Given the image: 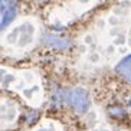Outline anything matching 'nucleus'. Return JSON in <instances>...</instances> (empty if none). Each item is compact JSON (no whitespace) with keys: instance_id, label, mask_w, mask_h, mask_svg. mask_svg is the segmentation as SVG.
I'll return each instance as SVG.
<instances>
[{"instance_id":"0eeeda50","label":"nucleus","mask_w":131,"mask_h":131,"mask_svg":"<svg viewBox=\"0 0 131 131\" xmlns=\"http://www.w3.org/2000/svg\"><path fill=\"white\" fill-rule=\"evenodd\" d=\"M130 107H131V101H130Z\"/></svg>"},{"instance_id":"20e7f679","label":"nucleus","mask_w":131,"mask_h":131,"mask_svg":"<svg viewBox=\"0 0 131 131\" xmlns=\"http://www.w3.org/2000/svg\"><path fill=\"white\" fill-rule=\"evenodd\" d=\"M43 42L52 48H56V49H66V48L69 46V40L58 38V36H53V35H46L43 38Z\"/></svg>"},{"instance_id":"f257e3e1","label":"nucleus","mask_w":131,"mask_h":131,"mask_svg":"<svg viewBox=\"0 0 131 131\" xmlns=\"http://www.w3.org/2000/svg\"><path fill=\"white\" fill-rule=\"evenodd\" d=\"M63 100L73 111L77 112H86L88 111L89 105H91V100L88 96V92L82 88H73L69 89L68 92L65 94Z\"/></svg>"},{"instance_id":"423d86ee","label":"nucleus","mask_w":131,"mask_h":131,"mask_svg":"<svg viewBox=\"0 0 131 131\" xmlns=\"http://www.w3.org/2000/svg\"><path fill=\"white\" fill-rule=\"evenodd\" d=\"M38 131H49V130H38Z\"/></svg>"},{"instance_id":"f03ea898","label":"nucleus","mask_w":131,"mask_h":131,"mask_svg":"<svg viewBox=\"0 0 131 131\" xmlns=\"http://www.w3.org/2000/svg\"><path fill=\"white\" fill-rule=\"evenodd\" d=\"M17 15V3L15 0H0V32L13 22Z\"/></svg>"},{"instance_id":"7ed1b4c3","label":"nucleus","mask_w":131,"mask_h":131,"mask_svg":"<svg viewBox=\"0 0 131 131\" xmlns=\"http://www.w3.org/2000/svg\"><path fill=\"white\" fill-rule=\"evenodd\" d=\"M115 72L118 73L121 78H124L125 81L131 82V55L125 56L124 59H121V61L117 63Z\"/></svg>"},{"instance_id":"39448f33","label":"nucleus","mask_w":131,"mask_h":131,"mask_svg":"<svg viewBox=\"0 0 131 131\" xmlns=\"http://www.w3.org/2000/svg\"><path fill=\"white\" fill-rule=\"evenodd\" d=\"M124 42V38L121 36V38H118V40H117V43H123Z\"/></svg>"}]
</instances>
